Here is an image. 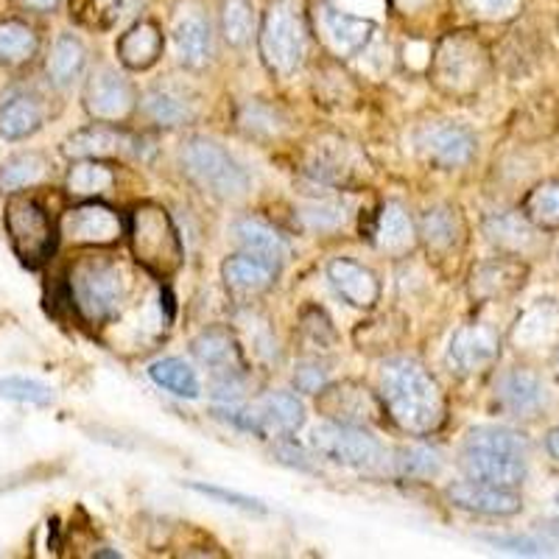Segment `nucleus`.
Listing matches in <instances>:
<instances>
[{"mask_svg":"<svg viewBox=\"0 0 559 559\" xmlns=\"http://www.w3.org/2000/svg\"><path fill=\"white\" fill-rule=\"evenodd\" d=\"M381 397L389 417L408 433H431L445 419V397L426 369L394 358L381 372Z\"/></svg>","mask_w":559,"mask_h":559,"instance_id":"1","label":"nucleus"},{"mask_svg":"<svg viewBox=\"0 0 559 559\" xmlns=\"http://www.w3.org/2000/svg\"><path fill=\"white\" fill-rule=\"evenodd\" d=\"M70 297L90 324L109 322L127 299V274L118 263L90 258L70 272Z\"/></svg>","mask_w":559,"mask_h":559,"instance_id":"2","label":"nucleus"},{"mask_svg":"<svg viewBox=\"0 0 559 559\" xmlns=\"http://www.w3.org/2000/svg\"><path fill=\"white\" fill-rule=\"evenodd\" d=\"M308 53V28L294 0H274L263 17L261 57L277 76H292Z\"/></svg>","mask_w":559,"mask_h":559,"instance_id":"3","label":"nucleus"},{"mask_svg":"<svg viewBox=\"0 0 559 559\" xmlns=\"http://www.w3.org/2000/svg\"><path fill=\"white\" fill-rule=\"evenodd\" d=\"M132 249L134 258L157 277H168L182 266L177 227L157 204H143L132 213Z\"/></svg>","mask_w":559,"mask_h":559,"instance_id":"4","label":"nucleus"},{"mask_svg":"<svg viewBox=\"0 0 559 559\" xmlns=\"http://www.w3.org/2000/svg\"><path fill=\"white\" fill-rule=\"evenodd\" d=\"M179 157H182L185 171L191 174L204 191L216 193L222 199H238L249 191L247 171L213 140H188Z\"/></svg>","mask_w":559,"mask_h":559,"instance_id":"5","label":"nucleus"},{"mask_svg":"<svg viewBox=\"0 0 559 559\" xmlns=\"http://www.w3.org/2000/svg\"><path fill=\"white\" fill-rule=\"evenodd\" d=\"M487 76V53L476 39L453 34L433 53V82L448 96H467Z\"/></svg>","mask_w":559,"mask_h":559,"instance_id":"6","label":"nucleus"},{"mask_svg":"<svg viewBox=\"0 0 559 559\" xmlns=\"http://www.w3.org/2000/svg\"><path fill=\"white\" fill-rule=\"evenodd\" d=\"M311 445L328 462L342 464V467H356V471L378 467L383 459V445L378 442V437L353 426V423H336V419L313 428Z\"/></svg>","mask_w":559,"mask_h":559,"instance_id":"7","label":"nucleus"},{"mask_svg":"<svg viewBox=\"0 0 559 559\" xmlns=\"http://www.w3.org/2000/svg\"><path fill=\"white\" fill-rule=\"evenodd\" d=\"M3 222H7L9 241H12L20 261L32 269L48 261V254L53 252V243H57V236H53L48 213L34 199L14 197L7 204Z\"/></svg>","mask_w":559,"mask_h":559,"instance_id":"8","label":"nucleus"},{"mask_svg":"<svg viewBox=\"0 0 559 559\" xmlns=\"http://www.w3.org/2000/svg\"><path fill=\"white\" fill-rule=\"evenodd\" d=\"M459 467L467 473V478L484 484H496V487H518L526 478V456L521 453L498 451V448H478L462 445L459 453Z\"/></svg>","mask_w":559,"mask_h":559,"instance_id":"9","label":"nucleus"},{"mask_svg":"<svg viewBox=\"0 0 559 559\" xmlns=\"http://www.w3.org/2000/svg\"><path fill=\"white\" fill-rule=\"evenodd\" d=\"M134 90L112 68H98L84 87V109L96 121H121L132 112Z\"/></svg>","mask_w":559,"mask_h":559,"instance_id":"10","label":"nucleus"},{"mask_svg":"<svg viewBox=\"0 0 559 559\" xmlns=\"http://www.w3.org/2000/svg\"><path fill=\"white\" fill-rule=\"evenodd\" d=\"M317 26L322 32V39L331 45V51L338 57H358L369 45L376 34V23L364 17L342 12L333 3L322 0L317 9Z\"/></svg>","mask_w":559,"mask_h":559,"instance_id":"11","label":"nucleus"},{"mask_svg":"<svg viewBox=\"0 0 559 559\" xmlns=\"http://www.w3.org/2000/svg\"><path fill=\"white\" fill-rule=\"evenodd\" d=\"M501 342L498 333L487 324H467L453 333L448 344V364L462 376H478L498 361Z\"/></svg>","mask_w":559,"mask_h":559,"instance_id":"12","label":"nucleus"},{"mask_svg":"<svg viewBox=\"0 0 559 559\" xmlns=\"http://www.w3.org/2000/svg\"><path fill=\"white\" fill-rule=\"evenodd\" d=\"M417 148L439 168H462L476 154V138L459 123H433L417 134Z\"/></svg>","mask_w":559,"mask_h":559,"instance_id":"13","label":"nucleus"},{"mask_svg":"<svg viewBox=\"0 0 559 559\" xmlns=\"http://www.w3.org/2000/svg\"><path fill=\"white\" fill-rule=\"evenodd\" d=\"M121 218L104 204L87 202L73 207L62 218V236L73 243H90V247H107L121 238Z\"/></svg>","mask_w":559,"mask_h":559,"instance_id":"14","label":"nucleus"},{"mask_svg":"<svg viewBox=\"0 0 559 559\" xmlns=\"http://www.w3.org/2000/svg\"><path fill=\"white\" fill-rule=\"evenodd\" d=\"M174 43H177L182 64L193 70L204 68L213 57V28H210L204 9L193 0L179 7L177 17H174Z\"/></svg>","mask_w":559,"mask_h":559,"instance_id":"15","label":"nucleus"},{"mask_svg":"<svg viewBox=\"0 0 559 559\" xmlns=\"http://www.w3.org/2000/svg\"><path fill=\"white\" fill-rule=\"evenodd\" d=\"M191 353L218 381H241L243 378L241 347L227 328H207L199 333L191 344Z\"/></svg>","mask_w":559,"mask_h":559,"instance_id":"16","label":"nucleus"},{"mask_svg":"<svg viewBox=\"0 0 559 559\" xmlns=\"http://www.w3.org/2000/svg\"><path fill=\"white\" fill-rule=\"evenodd\" d=\"M448 498H451L453 507L487 518H509L518 515L523 509L521 496H515L509 487L473 481V478L471 481L451 484V487H448Z\"/></svg>","mask_w":559,"mask_h":559,"instance_id":"17","label":"nucleus"},{"mask_svg":"<svg viewBox=\"0 0 559 559\" xmlns=\"http://www.w3.org/2000/svg\"><path fill=\"white\" fill-rule=\"evenodd\" d=\"M319 397V408L336 423H376L381 408H378L376 397L367 392V386L356 381H344L338 386L322 389Z\"/></svg>","mask_w":559,"mask_h":559,"instance_id":"18","label":"nucleus"},{"mask_svg":"<svg viewBox=\"0 0 559 559\" xmlns=\"http://www.w3.org/2000/svg\"><path fill=\"white\" fill-rule=\"evenodd\" d=\"M328 277H331L333 288L338 297L353 308H372L381 297V286H378L376 274L369 272L361 263L349 261V258H336L328 266Z\"/></svg>","mask_w":559,"mask_h":559,"instance_id":"19","label":"nucleus"},{"mask_svg":"<svg viewBox=\"0 0 559 559\" xmlns=\"http://www.w3.org/2000/svg\"><path fill=\"white\" fill-rule=\"evenodd\" d=\"M559 338V306L551 299L534 302L521 313L512 331V344L518 349H546Z\"/></svg>","mask_w":559,"mask_h":559,"instance_id":"20","label":"nucleus"},{"mask_svg":"<svg viewBox=\"0 0 559 559\" xmlns=\"http://www.w3.org/2000/svg\"><path fill=\"white\" fill-rule=\"evenodd\" d=\"M498 403L515 417H534L546 406V389L528 369H512L498 381Z\"/></svg>","mask_w":559,"mask_h":559,"instance_id":"21","label":"nucleus"},{"mask_svg":"<svg viewBox=\"0 0 559 559\" xmlns=\"http://www.w3.org/2000/svg\"><path fill=\"white\" fill-rule=\"evenodd\" d=\"M163 32H159L157 23L152 20H140L132 28L121 34L115 51L121 64H127L129 70H148L159 57H163Z\"/></svg>","mask_w":559,"mask_h":559,"instance_id":"22","label":"nucleus"},{"mask_svg":"<svg viewBox=\"0 0 559 559\" xmlns=\"http://www.w3.org/2000/svg\"><path fill=\"white\" fill-rule=\"evenodd\" d=\"M132 148V138L112 127H102V123H93L87 129H79V132L70 134L64 140L62 152L68 157L76 159H102V157H115V154Z\"/></svg>","mask_w":559,"mask_h":559,"instance_id":"23","label":"nucleus"},{"mask_svg":"<svg viewBox=\"0 0 559 559\" xmlns=\"http://www.w3.org/2000/svg\"><path fill=\"white\" fill-rule=\"evenodd\" d=\"M526 277V266L509 258H496L487 261L473 272L471 277V294L476 299H501L507 294L518 292Z\"/></svg>","mask_w":559,"mask_h":559,"instance_id":"24","label":"nucleus"},{"mask_svg":"<svg viewBox=\"0 0 559 559\" xmlns=\"http://www.w3.org/2000/svg\"><path fill=\"white\" fill-rule=\"evenodd\" d=\"M233 236H236V241L241 243L249 254H258V258L274 263V266H280V263L288 258L286 238L280 236L277 229H274L272 224L263 222V218H238V222L233 224Z\"/></svg>","mask_w":559,"mask_h":559,"instance_id":"25","label":"nucleus"},{"mask_svg":"<svg viewBox=\"0 0 559 559\" xmlns=\"http://www.w3.org/2000/svg\"><path fill=\"white\" fill-rule=\"evenodd\" d=\"M254 408L261 414L263 437H292L306 423V406L292 392H269Z\"/></svg>","mask_w":559,"mask_h":559,"instance_id":"26","label":"nucleus"},{"mask_svg":"<svg viewBox=\"0 0 559 559\" xmlns=\"http://www.w3.org/2000/svg\"><path fill=\"white\" fill-rule=\"evenodd\" d=\"M222 274L227 288H233L236 294H261L266 292L274 283V277H277V266L263 261V258H258V254L247 252L224 261Z\"/></svg>","mask_w":559,"mask_h":559,"instance_id":"27","label":"nucleus"},{"mask_svg":"<svg viewBox=\"0 0 559 559\" xmlns=\"http://www.w3.org/2000/svg\"><path fill=\"white\" fill-rule=\"evenodd\" d=\"M84 64H87V48H84L82 39L73 37V34H59L51 53H48V62H45V73H48V82L53 87H70L82 76Z\"/></svg>","mask_w":559,"mask_h":559,"instance_id":"28","label":"nucleus"},{"mask_svg":"<svg viewBox=\"0 0 559 559\" xmlns=\"http://www.w3.org/2000/svg\"><path fill=\"white\" fill-rule=\"evenodd\" d=\"M417 241V229H414L412 218L401 204H383L376 222V243L378 249L389 254H406Z\"/></svg>","mask_w":559,"mask_h":559,"instance_id":"29","label":"nucleus"},{"mask_svg":"<svg viewBox=\"0 0 559 559\" xmlns=\"http://www.w3.org/2000/svg\"><path fill=\"white\" fill-rule=\"evenodd\" d=\"M45 121L43 104L34 96H14L0 107V138L23 140L32 138Z\"/></svg>","mask_w":559,"mask_h":559,"instance_id":"30","label":"nucleus"},{"mask_svg":"<svg viewBox=\"0 0 559 559\" xmlns=\"http://www.w3.org/2000/svg\"><path fill=\"white\" fill-rule=\"evenodd\" d=\"M484 233L492 243L509 249V252H526L534 243V229L528 218L518 213H496L484 222Z\"/></svg>","mask_w":559,"mask_h":559,"instance_id":"31","label":"nucleus"},{"mask_svg":"<svg viewBox=\"0 0 559 559\" xmlns=\"http://www.w3.org/2000/svg\"><path fill=\"white\" fill-rule=\"evenodd\" d=\"M148 378H152L157 386L168 389L177 397H188V401H197L202 386H199V378L182 358H163V361H154L148 367Z\"/></svg>","mask_w":559,"mask_h":559,"instance_id":"32","label":"nucleus"},{"mask_svg":"<svg viewBox=\"0 0 559 559\" xmlns=\"http://www.w3.org/2000/svg\"><path fill=\"white\" fill-rule=\"evenodd\" d=\"M143 112L159 127H182L193 118L191 102H185L179 93L168 87L148 90L146 98H143Z\"/></svg>","mask_w":559,"mask_h":559,"instance_id":"33","label":"nucleus"},{"mask_svg":"<svg viewBox=\"0 0 559 559\" xmlns=\"http://www.w3.org/2000/svg\"><path fill=\"white\" fill-rule=\"evenodd\" d=\"M48 171V163H45L43 154L26 152V154H14L12 159H7L0 166V191L17 193L23 188H32Z\"/></svg>","mask_w":559,"mask_h":559,"instance_id":"34","label":"nucleus"},{"mask_svg":"<svg viewBox=\"0 0 559 559\" xmlns=\"http://www.w3.org/2000/svg\"><path fill=\"white\" fill-rule=\"evenodd\" d=\"M39 39L32 26L20 23V20H7L0 23V62L20 64L37 53Z\"/></svg>","mask_w":559,"mask_h":559,"instance_id":"35","label":"nucleus"},{"mask_svg":"<svg viewBox=\"0 0 559 559\" xmlns=\"http://www.w3.org/2000/svg\"><path fill=\"white\" fill-rule=\"evenodd\" d=\"M112 171L96 159H84L68 171V191L73 197H102L112 188Z\"/></svg>","mask_w":559,"mask_h":559,"instance_id":"36","label":"nucleus"},{"mask_svg":"<svg viewBox=\"0 0 559 559\" xmlns=\"http://www.w3.org/2000/svg\"><path fill=\"white\" fill-rule=\"evenodd\" d=\"M222 34L233 48H243L254 34V7L249 0H224Z\"/></svg>","mask_w":559,"mask_h":559,"instance_id":"37","label":"nucleus"},{"mask_svg":"<svg viewBox=\"0 0 559 559\" xmlns=\"http://www.w3.org/2000/svg\"><path fill=\"white\" fill-rule=\"evenodd\" d=\"M428 247L433 249H451L462 236V224L451 207H433L423 216V227H419Z\"/></svg>","mask_w":559,"mask_h":559,"instance_id":"38","label":"nucleus"},{"mask_svg":"<svg viewBox=\"0 0 559 559\" xmlns=\"http://www.w3.org/2000/svg\"><path fill=\"white\" fill-rule=\"evenodd\" d=\"M526 218L537 227H559V182L537 185L526 199Z\"/></svg>","mask_w":559,"mask_h":559,"instance_id":"39","label":"nucleus"},{"mask_svg":"<svg viewBox=\"0 0 559 559\" xmlns=\"http://www.w3.org/2000/svg\"><path fill=\"white\" fill-rule=\"evenodd\" d=\"M464 445H478V448H498V451L521 453L528 456V439L523 433L512 431V428H498V426H478L467 431Z\"/></svg>","mask_w":559,"mask_h":559,"instance_id":"40","label":"nucleus"},{"mask_svg":"<svg viewBox=\"0 0 559 559\" xmlns=\"http://www.w3.org/2000/svg\"><path fill=\"white\" fill-rule=\"evenodd\" d=\"M0 397L17 403H32V406H48V403H53V389L45 386L43 381H34V378L7 376L0 378Z\"/></svg>","mask_w":559,"mask_h":559,"instance_id":"41","label":"nucleus"},{"mask_svg":"<svg viewBox=\"0 0 559 559\" xmlns=\"http://www.w3.org/2000/svg\"><path fill=\"white\" fill-rule=\"evenodd\" d=\"M299 216H302L308 229L324 233V229H336L347 222V207L342 202H336V199H319V202L306 204Z\"/></svg>","mask_w":559,"mask_h":559,"instance_id":"42","label":"nucleus"},{"mask_svg":"<svg viewBox=\"0 0 559 559\" xmlns=\"http://www.w3.org/2000/svg\"><path fill=\"white\" fill-rule=\"evenodd\" d=\"M394 462H397V471H401L403 476H412V478H433L439 471H442L439 453L419 445L401 448Z\"/></svg>","mask_w":559,"mask_h":559,"instance_id":"43","label":"nucleus"},{"mask_svg":"<svg viewBox=\"0 0 559 559\" xmlns=\"http://www.w3.org/2000/svg\"><path fill=\"white\" fill-rule=\"evenodd\" d=\"M188 487H191L193 492H202V496H207V498H216V501L227 503V507L247 509V512H266V507H263L258 498L241 496V492H227V489H222V487H210V484H199V481H191Z\"/></svg>","mask_w":559,"mask_h":559,"instance_id":"44","label":"nucleus"},{"mask_svg":"<svg viewBox=\"0 0 559 559\" xmlns=\"http://www.w3.org/2000/svg\"><path fill=\"white\" fill-rule=\"evenodd\" d=\"M241 123L252 134H274L277 132V112L269 107H261V104H247L241 109Z\"/></svg>","mask_w":559,"mask_h":559,"instance_id":"45","label":"nucleus"},{"mask_svg":"<svg viewBox=\"0 0 559 559\" xmlns=\"http://www.w3.org/2000/svg\"><path fill=\"white\" fill-rule=\"evenodd\" d=\"M462 3L484 20H507L521 9V0H462Z\"/></svg>","mask_w":559,"mask_h":559,"instance_id":"46","label":"nucleus"},{"mask_svg":"<svg viewBox=\"0 0 559 559\" xmlns=\"http://www.w3.org/2000/svg\"><path fill=\"white\" fill-rule=\"evenodd\" d=\"M489 546L501 548L509 554H523V557H543V554H551L543 543L532 540V537H481Z\"/></svg>","mask_w":559,"mask_h":559,"instance_id":"47","label":"nucleus"},{"mask_svg":"<svg viewBox=\"0 0 559 559\" xmlns=\"http://www.w3.org/2000/svg\"><path fill=\"white\" fill-rule=\"evenodd\" d=\"M294 383H297L299 392H308V394H319L328 383V369L322 364H299L297 372H294Z\"/></svg>","mask_w":559,"mask_h":559,"instance_id":"48","label":"nucleus"},{"mask_svg":"<svg viewBox=\"0 0 559 559\" xmlns=\"http://www.w3.org/2000/svg\"><path fill=\"white\" fill-rule=\"evenodd\" d=\"M277 456L280 462L292 464V467H299V471H311V464H308V456L299 448L294 445H280L277 448Z\"/></svg>","mask_w":559,"mask_h":559,"instance_id":"49","label":"nucleus"},{"mask_svg":"<svg viewBox=\"0 0 559 559\" xmlns=\"http://www.w3.org/2000/svg\"><path fill=\"white\" fill-rule=\"evenodd\" d=\"M59 3H62V0H17V7L28 9V12H37V14L57 12Z\"/></svg>","mask_w":559,"mask_h":559,"instance_id":"50","label":"nucleus"},{"mask_svg":"<svg viewBox=\"0 0 559 559\" xmlns=\"http://www.w3.org/2000/svg\"><path fill=\"white\" fill-rule=\"evenodd\" d=\"M546 451L551 453V459H557L559 462V428H554V431L546 437Z\"/></svg>","mask_w":559,"mask_h":559,"instance_id":"51","label":"nucleus"},{"mask_svg":"<svg viewBox=\"0 0 559 559\" xmlns=\"http://www.w3.org/2000/svg\"><path fill=\"white\" fill-rule=\"evenodd\" d=\"M543 528H546V534H551L554 540H559V521H548Z\"/></svg>","mask_w":559,"mask_h":559,"instance_id":"52","label":"nucleus"},{"mask_svg":"<svg viewBox=\"0 0 559 559\" xmlns=\"http://www.w3.org/2000/svg\"><path fill=\"white\" fill-rule=\"evenodd\" d=\"M557 503H559V496H557Z\"/></svg>","mask_w":559,"mask_h":559,"instance_id":"53","label":"nucleus"}]
</instances>
